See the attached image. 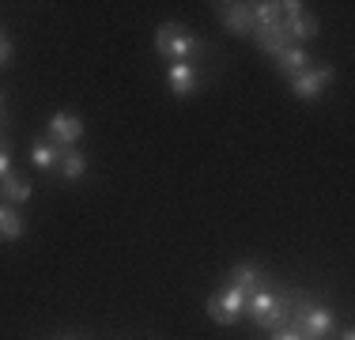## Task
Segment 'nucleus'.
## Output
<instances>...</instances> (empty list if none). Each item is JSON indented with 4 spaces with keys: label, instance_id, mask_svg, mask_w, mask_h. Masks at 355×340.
<instances>
[{
    "label": "nucleus",
    "instance_id": "obj_1",
    "mask_svg": "<svg viewBox=\"0 0 355 340\" xmlns=\"http://www.w3.org/2000/svg\"><path fill=\"white\" fill-rule=\"evenodd\" d=\"M302 303H306V291H299V287H257V291H250L246 314L253 318V325L272 333V329L291 321V314Z\"/></svg>",
    "mask_w": 355,
    "mask_h": 340
},
{
    "label": "nucleus",
    "instance_id": "obj_2",
    "mask_svg": "<svg viewBox=\"0 0 355 340\" xmlns=\"http://www.w3.org/2000/svg\"><path fill=\"white\" fill-rule=\"evenodd\" d=\"M287 325H291L302 340H333L336 318H333V310H329V306H321L314 295H306V303L291 314V321H287Z\"/></svg>",
    "mask_w": 355,
    "mask_h": 340
},
{
    "label": "nucleus",
    "instance_id": "obj_3",
    "mask_svg": "<svg viewBox=\"0 0 355 340\" xmlns=\"http://www.w3.org/2000/svg\"><path fill=\"white\" fill-rule=\"evenodd\" d=\"M155 49L163 57H171V65L174 61H189L193 65V57L200 53V38L193 34L189 27H182V23H159V31H155Z\"/></svg>",
    "mask_w": 355,
    "mask_h": 340
},
{
    "label": "nucleus",
    "instance_id": "obj_4",
    "mask_svg": "<svg viewBox=\"0 0 355 340\" xmlns=\"http://www.w3.org/2000/svg\"><path fill=\"white\" fill-rule=\"evenodd\" d=\"M246 303H250V291H242V287L227 284L223 291L208 295V318L219 321V325H234V321L246 314Z\"/></svg>",
    "mask_w": 355,
    "mask_h": 340
},
{
    "label": "nucleus",
    "instance_id": "obj_5",
    "mask_svg": "<svg viewBox=\"0 0 355 340\" xmlns=\"http://www.w3.org/2000/svg\"><path fill=\"white\" fill-rule=\"evenodd\" d=\"M333 76H336L333 65H310L302 76H295V80H287V83H291V91H295L302 102H314L321 91H325V83L333 80Z\"/></svg>",
    "mask_w": 355,
    "mask_h": 340
},
{
    "label": "nucleus",
    "instance_id": "obj_6",
    "mask_svg": "<svg viewBox=\"0 0 355 340\" xmlns=\"http://www.w3.org/2000/svg\"><path fill=\"white\" fill-rule=\"evenodd\" d=\"M46 129H49V144H57V148H76V140L83 136V121L76 114H69V110H57L46 121Z\"/></svg>",
    "mask_w": 355,
    "mask_h": 340
},
{
    "label": "nucleus",
    "instance_id": "obj_7",
    "mask_svg": "<svg viewBox=\"0 0 355 340\" xmlns=\"http://www.w3.org/2000/svg\"><path fill=\"white\" fill-rule=\"evenodd\" d=\"M166 83H171V91L178 99H189L193 91H197V65H189V61H174L171 68H166Z\"/></svg>",
    "mask_w": 355,
    "mask_h": 340
},
{
    "label": "nucleus",
    "instance_id": "obj_8",
    "mask_svg": "<svg viewBox=\"0 0 355 340\" xmlns=\"http://www.w3.org/2000/svg\"><path fill=\"white\" fill-rule=\"evenodd\" d=\"M310 65H314V57H310L302 46H287L284 53H276V72H280L284 80H295V76H302Z\"/></svg>",
    "mask_w": 355,
    "mask_h": 340
},
{
    "label": "nucleus",
    "instance_id": "obj_9",
    "mask_svg": "<svg viewBox=\"0 0 355 340\" xmlns=\"http://www.w3.org/2000/svg\"><path fill=\"white\" fill-rule=\"evenodd\" d=\"M216 12H219V23L231 34H253L250 4H216Z\"/></svg>",
    "mask_w": 355,
    "mask_h": 340
},
{
    "label": "nucleus",
    "instance_id": "obj_10",
    "mask_svg": "<svg viewBox=\"0 0 355 340\" xmlns=\"http://www.w3.org/2000/svg\"><path fill=\"white\" fill-rule=\"evenodd\" d=\"M253 42H257L265 53H284L287 46H291V38H287V23H276V27H253Z\"/></svg>",
    "mask_w": 355,
    "mask_h": 340
},
{
    "label": "nucleus",
    "instance_id": "obj_11",
    "mask_svg": "<svg viewBox=\"0 0 355 340\" xmlns=\"http://www.w3.org/2000/svg\"><path fill=\"white\" fill-rule=\"evenodd\" d=\"M57 167H61V178L64 182H80L87 174V155L76 148H57Z\"/></svg>",
    "mask_w": 355,
    "mask_h": 340
},
{
    "label": "nucleus",
    "instance_id": "obj_12",
    "mask_svg": "<svg viewBox=\"0 0 355 340\" xmlns=\"http://www.w3.org/2000/svg\"><path fill=\"white\" fill-rule=\"evenodd\" d=\"M31 197H35V185H31L27 178H19V174H4V178H0V201H4V204H23Z\"/></svg>",
    "mask_w": 355,
    "mask_h": 340
},
{
    "label": "nucleus",
    "instance_id": "obj_13",
    "mask_svg": "<svg viewBox=\"0 0 355 340\" xmlns=\"http://www.w3.org/2000/svg\"><path fill=\"white\" fill-rule=\"evenodd\" d=\"M314 34H318V19L306 12V8H302L299 15H291V19H287V38H291V46H299V42L314 38Z\"/></svg>",
    "mask_w": 355,
    "mask_h": 340
},
{
    "label": "nucleus",
    "instance_id": "obj_14",
    "mask_svg": "<svg viewBox=\"0 0 355 340\" xmlns=\"http://www.w3.org/2000/svg\"><path fill=\"white\" fill-rule=\"evenodd\" d=\"M23 238V216L12 204L0 201V242H19Z\"/></svg>",
    "mask_w": 355,
    "mask_h": 340
},
{
    "label": "nucleus",
    "instance_id": "obj_15",
    "mask_svg": "<svg viewBox=\"0 0 355 340\" xmlns=\"http://www.w3.org/2000/svg\"><path fill=\"white\" fill-rule=\"evenodd\" d=\"M250 15H253V27H276V23H287L284 8L276 4V0H257V4H250Z\"/></svg>",
    "mask_w": 355,
    "mask_h": 340
},
{
    "label": "nucleus",
    "instance_id": "obj_16",
    "mask_svg": "<svg viewBox=\"0 0 355 340\" xmlns=\"http://www.w3.org/2000/svg\"><path fill=\"white\" fill-rule=\"evenodd\" d=\"M265 280V269L257 265V261H242V265H234L231 269V284L234 287H242V291H253V287Z\"/></svg>",
    "mask_w": 355,
    "mask_h": 340
},
{
    "label": "nucleus",
    "instance_id": "obj_17",
    "mask_svg": "<svg viewBox=\"0 0 355 340\" xmlns=\"http://www.w3.org/2000/svg\"><path fill=\"white\" fill-rule=\"evenodd\" d=\"M31 163H35L38 170H53L57 167V144L35 140V144H31Z\"/></svg>",
    "mask_w": 355,
    "mask_h": 340
},
{
    "label": "nucleus",
    "instance_id": "obj_18",
    "mask_svg": "<svg viewBox=\"0 0 355 340\" xmlns=\"http://www.w3.org/2000/svg\"><path fill=\"white\" fill-rule=\"evenodd\" d=\"M12 174V148H8V136L0 133V178Z\"/></svg>",
    "mask_w": 355,
    "mask_h": 340
},
{
    "label": "nucleus",
    "instance_id": "obj_19",
    "mask_svg": "<svg viewBox=\"0 0 355 340\" xmlns=\"http://www.w3.org/2000/svg\"><path fill=\"white\" fill-rule=\"evenodd\" d=\"M8 65H12V38L0 27V68H8Z\"/></svg>",
    "mask_w": 355,
    "mask_h": 340
},
{
    "label": "nucleus",
    "instance_id": "obj_20",
    "mask_svg": "<svg viewBox=\"0 0 355 340\" xmlns=\"http://www.w3.org/2000/svg\"><path fill=\"white\" fill-rule=\"evenodd\" d=\"M272 340H302V337L291 325H280V329H272Z\"/></svg>",
    "mask_w": 355,
    "mask_h": 340
},
{
    "label": "nucleus",
    "instance_id": "obj_21",
    "mask_svg": "<svg viewBox=\"0 0 355 340\" xmlns=\"http://www.w3.org/2000/svg\"><path fill=\"white\" fill-rule=\"evenodd\" d=\"M336 340H355V333H352V325H344L340 333H336Z\"/></svg>",
    "mask_w": 355,
    "mask_h": 340
},
{
    "label": "nucleus",
    "instance_id": "obj_22",
    "mask_svg": "<svg viewBox=\"0 0 355 340\" xmlns=\"http://www.w3.org/2000/svg\"><path fill=\"white\" fill-rule=\"evenodd\" d=\"M0 114H4V95H0Z\"/></svg>",
    "mask_w": 355,
    "mask_h": 340
},
{
    "label": "nucleus",
    "instance_id": "obj_23",
    "mask_svg": "<svg viewBox=\"0 0 355 340\" xmlns=\"http://www.w3.org/2000/svg\"><path fill=\"white\" fill-rule=\"evenodd\" d=\"M57 340H76V337H57Z\"/></svg>",
    "mask_w": 355,
    "mask_h": 340
}]
</instances>
